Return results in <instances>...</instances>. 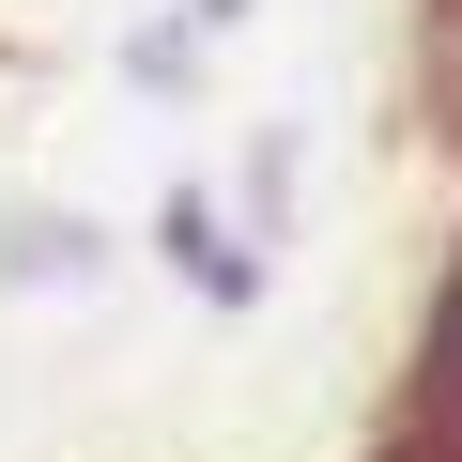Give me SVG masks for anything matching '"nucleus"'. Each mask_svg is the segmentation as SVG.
<instances>
[{
	"label": "nucleus",
	"instance_id": "1",
	"mask_svg": "<svg viewBox=\"0 0 462 462\" xmlns=\"http://www.w3.org/2000/svg\"><path fill=\"white\" fill-rule=\"evenodd\" d=\"M78 263H93V247H78L62 216H32V231H16V278H78Z\"/></svg>",
	"mask_w": 462,
	"mask_h": 462
}]
</instances>
